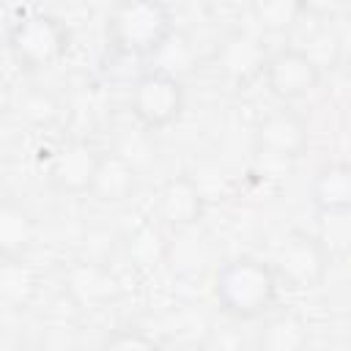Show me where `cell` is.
<instances>
[{"label": "cell", "mask_w": 351, "mask_h": 351, "mask_svg": "<svg viewBox=\"0 0 351 351\" xmlns=\"http://www.w3.org/2000/svg\"><path fill=\"white\" fill-rule=\"evenodd\" d=\"M280 293L274 266L255 255H236L214 274V296L230 318L255 321L271 313Z\"/></svg>", "instance_id": "6da1fadb"}, {"label": "cell", "mask_w": 351, "mask_h": 351, "mask_svg": "<svg viewBox=\"0 0 351 351\" xmlns=\"http://www.w3.org/2000/svg\"><path fill=\"white\" fill-rule=\"evenodd\" d=\"M107 36L112 49L126 58H154L173 38V14L165 0H115Z\"/></svg>", "instance_id": "7a4b0ae2"}, {"label": "cell", "mask_w": 351, "mask_h": 351, "mask_svg": "<svg viewBox=\"0 0 351 351\" xmlns=\"http://www.w3.org/2000/svg\"><path fill=\"white\" fill-rule=\"evenodd\" d=\"M69 49V30L47 11H25L8 25V52L25 71L52 69Z\"/></svg>", "instance_id": "3957f363"}, {"label": "cell", "mask_w": 351, "mask_h": 351, "mask_svg": "<svg viewBox=\"0 0 351 351\" xmlns=\"http://www.w3.org/2000/svg\"><path fill=\"white\" fill-rule=\"evenodd\" d=\"M129 107H132L134 121L143 129H148V132L167 129L170 123H176L181 118V112L186 107V93H184L178 74H173L167 69L143 71L134 80Z\"/></svg>", "instance_id": "277c9868"}, {"label": "cell", "mask_w": 351, "mask_h": 351, "mask_svg": "<svg viewBox=\"0 0 351 351\" xmlns=\"http://www.w3.org/2000/svg\"><path fill=\"white\" fill-rule=\"evenodd\" d=\"M329 247L324 244L321 236L304 233V230H291L280 239L274 247L271 266L291 291H315L329 271Z\"/></svg>", "instance_id": "5b68a950"}, {"label": "cell", "mask_w": 351, "mask_h": 351, "mask_svg": "<svg viewBox=\"0 0 351 351\" xmlns=\"http://www.w3.org/2000/svg\"><path fill=\"white\" fill-rule=\"evenodd\" d=\"M263 80L271 96H277L282 104L307 99L324 80L321 63L304 52L302 47H285L274 55H269Z\"/></svg>", "instance_id": "8992f818"}, {"label": "cell", "mask_w": 351, "mask_h": 351, "mask_svg": "<svg viewBox=\"0 0 351 351\" xmlns=\"http://www.w3.org/2000/svg\"><path fill=\"white\" fill-rule=\"evenodd\" d=\"M252 140H255L258 154H263L269 159H277V162H291V159H299L307 151L310 132H307V121L296 110L282 104V107L269 110L255 123Z\"/></svg>", "instance_id": "52a82bcc"}, {"label": "cell", "mask_w": 351, "mask_h": 351, "mask_svg": "<svg viewBox=\"0 0 351 351\" xmlns=\"http://www.w3.org/2000/svg\"><path fill=\"white\" fill-rule=\"evenodd\" d=\"M99 159H101V151L93 143L66 140L52 151V156L47 162V178L58 192L85 195V192H90Z\"/></svg>", "instance_id": "ba28073f"}, {"label": "cell", "mask_w": 351, "mask_h": 351, "mask_svg": "<svg viewBox=\"0 0 351 351\" xmlns=\"http://www.w3.org/2000/svg\"><path fill=\"white\" fill-rule=\"evenodd\" d=\"M154 211L176 233L192 230L206 214V195L189 173H178V176H170L159 186L156 200H154Z\"/></svg>", "instance_id": "9c48e42d"}, {"label": "cell", "mask_w": 351, "mask_h": 351, "mask_svg": "<svg viewBox=\"0 0 351 351\" xmlns=\"http://www.w3.org/2000/svg\"><path fill=\"white\" fill-rule=\"evenodd\" d=\"M266 60H269V55H266V47L261 44V38L252 33H241V30L230 33L214 55L217 71L233 85H247L255 77H261L266 69Z\"/></svg>", "instance_id": "30bf717a"}, {"label": "cell", "mask_w": 351, "mask_h": 351, "mask_svg": "<svg viewBox=\"0 0 351 351\" xmlns=\"http://www.w3.org/2000/svg\"><path fill=\"white\" fill-rule=\"evenodd\" d=\"M137 186H140V176L134 162L126 154L101 151L88 195L101 206H123L137 195Z\"/></svg>", "instance_id": "8fae6325"}, {"label": "cell", "mask_w": 351, "mask_h": 351, "mask_svg": "<svg viewBox=\"0 0 351 351\" xmlns=\"http://www.w3.org/2000/svg\"><path fill=\"white\" fill-rule=\"evenodd\" d=\"M66 288L74 296V302L85 307H101L107 302H115L121 296V285L115 274L99 263V261H74L66 269Z\"/></svg>", "instance_id": "7c38bea8"}, {"label": "cell", "mask_w": 351, "mask_h": 351, "mask_svg": "<svg viewBox=\"0 0 351 351\" xmlns=\"http://www.w3.org/2000/svg\"><path fill=\"white\" fill-rule=\"evenodd\" d=\"M310 197L318 211H351V162L324 165L310 184Z\"/></svg>", "instance_id": "4fadbf2b"}, {"label": "cell", "mask_w": 351, "mask_h": 351, "mask_svg": "<svg viewBox=\"0 0 351 351\" xmlns=\"http://www.w3.org/2000/svg\"><path fill=\"white\" fill-rule=\"evenodd\" d=\"M36 236L33 217L14 200L0 206V258H25Z\"/></svg>", "instance_id": "5bb4252c"}, {"label": "cell", "mask_w": 351, "mask_h": 351, "mask_svg": "<svg viewBox=\"0 0 351 351\" xmlns=\"http://www.w3.org/2000/svg\"><path fill=\"white\" fill-rule=\"evenodd\" d=\"M310 340L307 324L296 313H277L263 321V329L258 335V346L263 351H299Z\"/></svg>", "instance_id": "9a60e30c"}, {"label": "cell", "mask_w": 351, "mask_h": 351, "mask_svg": "<svg viewBox=\"0 0 351 351\" xmlns=\"http://www.w3.org/2000/svg\"><path fill=\"white\" fill-rule=\"evenodd\" d=\"M38 291L36 271L22 258H3L0 263V302L11 310H19L30 304V299Z\"/></svg>", "instance_id": "2e32d148"}, {"label": "cell", "mask_w": 351, "mask_h": 351, "mask_svg": "<svg viewBox=\"0 0 351 351\" xmlns=\"http://www.w3.org/2000/svg\"><path fill=\"white\" fill-rule=\"evenodd\" d=\"M252 16L266 33H285L302 19L299 0H252Z\"/></svg>", "instance_id": "e0dca14e"}, {"label": "cell", "mask_w": 351, "mask_h": 351, "mask_svg": "<svg viewBox=\"0 0 351 351\" xmlns=\"http://www.w3.org/2000/svg\"><path fill=\"white\" fill-rule=\"evenodd\" d=\"M129 252H132V258H134L137 263H143V266H154V263H159L162 258H167L170 247H167V241L162 239V233H159L156 228L143 225V228L132 236V241H129Z\"/></svg>", "instance_id": "ac0fdd59"}, {"label": "cell", "mask_w": 351, "mask_h": 351, "mask_svg": "<svg viewBox=\"0 0 351 351\" xmlns=\"http://www.w3.org/2000/svg\"><path fill=\"white\" fill-rule=\"evenodd\" d=\"M107 348H118V351H145V348H154L156 343H154V337H148V335H143L140 329H118L115 335H110L107 337V343H104Z\"/></svg>", "instance_id": "d6986e66"}, {"label": "cell", "mask_w": 351, "mask_h": 351, "mask_svg": "<svg viewBox=\"0 0 351 351\" xmlns=\"http://www.w3.org/2000/svg\"><path fill=\"white\" fill-rule=\"evenodd\" d=\"M348 0H299V8H302V16H310V19H335L343 8H346Z\"/></svg>", "instance_id": "ffe728a7"}, {"label": "cell", "mask_w": 351, "mask_h": 351, "mask_svg": "<svg viewBox=\"0 0 351 351\" xmlns=\"http://www.w3.org/2000/svg\"><path fill=\"white\" fill-rule=\"evenodd\" d=\"M25 112L27 115H36V121H52L58 115V104L52 101V96L47 93H30L25 101H22Z\"/></svg>", "instance_id": "44dd1931"}]
</instances>
